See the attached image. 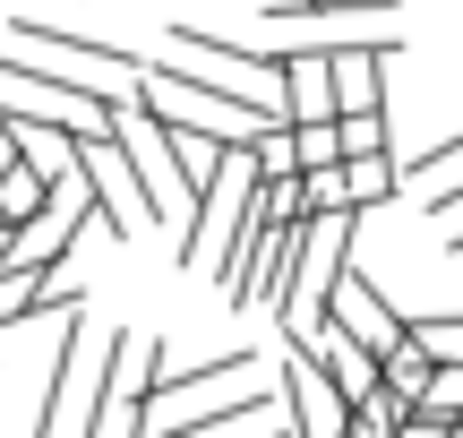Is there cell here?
Listing matches in <instances>:
<instances>
[{
    "label": "cell",
    "instance_id": "cell-11",
    "mask_svg": "<svg viewBox=\"0 0 463 438\" xmlns=\"http://www.w3.org/2000/svg\"><path fill=\"white\" fill-rule=\"evenodd\" d=\"M43 198H52V172H34L26 155H17V164L0 172V215L17 224V215H34V206H43Z\"/></svg>",
    "mask_w": 463,
    "mask_h": 438
},
{
    "label": "cell",
    "instance_id": "cell-7",
    "mask_svg": "<svg viewBox=\"0 0 463 438\" xmlns=\"http://www.w3.org/2000/svg\"><path fill=\"white\" fill-rule=\"evenodd\" d=\"M112 138H120V155H129V172H137V189H146V206H155V224H172L181 215V172H172V138H164V120L146 112V103H120L112 112Z\"/></svg>",
    "mask_w": 463,
    "mask_h": 438
},
{
    "label": "cell",
    "instance_id": "cell-12",
    "mask_svg": "<svg viewBox=\"0 0 463 438\" xmlns=\"http://www.w3.org/2000/svg\"><path fill=\"white\" fill-rule=\"evenodd\" d=\"M17 164V138H9V120H0V172H9Z\"/></svg>",
    "mask_w": 463,
    "mask_h": 438
},
{
    "label": "cell",
    "instance_id": "cell-9",
    "mask_svg": "<svg viewBox=\"0 0 463 438\" xmlns=\"http://www.w3.org/2000/svg\"><path fill=\"white\" fill-rule=\"evenodd\" d=\"M326 319H335V327H344V336H352V344H369V353H386V344H395V336H403V309H395V301H386V292H378V284H369V275H361V267H344V275H335V292H326Z\"/></svg>",
    "mask_w": 463,
    "mask_h": 438
},
{
    "label": "cell",
    "instance_id": "cell-5",
    "mask_svg": "<svg viewBox=\"0 0 463 438\" xmlns=\"http://www.w3.org/2000/svg\"><path fill=\"white\" fill-rule=\"evenodd\" d=\"M155 353H164L155 336H137V327H112L86 430H103V438H137V430H146V378H155Z\"/></svg>",
    "mask_w": 463,
    "mask_h": 438
},
{
    "label": "cell",
    "instance_id": "cell-10",
    "mask_svg": "<svg viewBox=\"0 0 463 438\" xmlns=\"http://www.w3.org/2000/svg\"><path fill=\"white\" fill-rule=\"evenodd\" d=\"M395 189H403V164H395V147H369V155H344V198L361 206H395Z\"/></svg>",
    "mask_w": 463,
    "mask_h": 438
},
{
    "label": "cell",
    "instance_id": "cell-8",
    "mask_svg": "<svg viewBox=\"0 0 463 438\" xmlns=\"http://www.w3.org/2000/svg\"><path fill=\"white\" fill-rule=\"evenodd\" d=\"M266 378H275L283 430H300V438H344V395H335L326 361H317L309 344H292V361H283V370H266Z\"/></svg>",
    "mask_w": 463,
    "mask_h": 438
},
{
    "label": "cell",
    "instance_id": "cell-1",
    "mask_svg": "<svg viewBox=\"0 0 463 438\" xmlns=\"http://www.w3.org/2000/svg\"><path fill=\"white\" fill-rule=\"evenodd\" d=\"M352 233H361V206H317V215H300V250H292V275H283V301H275L283 344H309L317 327H326V292H335V275L352 267Z\"/></svg>",
    "mask_w": 463,
    "mask_h": 438
},
{
    "label": "cell",
    "instance_id": "cell-3",
    "mask_svg": "<svg viewBox=\"0 0 463 438\" xmlns=\"http://www.w3.org/2000/svg\"><path fill=\"white\" fill-rule=\"evenodd\" d=\"M249 189H258V155H249V138H232V147H215V172L198 181V198H189V233H181V267L215 275V250L223 233L241 224Z\"/></svg>",
    "mask_w": 463,
    "mask_h": 438
},
{
    "label": "cell",
    "instance_id": "cell-6",
    "mask_svg": "<svg viewBox=\"0 0 463 438\" xmlns=\"http://www.w3.org/2000/svg\"><path fill=\"white\" fill-rule=\"evenodd\" d=\"M69 164H78V181H86V198H95V215H103L112 241L155 233V206H146V189H137V172H129V155H120L112 129H86L78 147H69Z\"/></svg>",
    "mask_w": 463,
    "mask_h": 438
},
{
    "label": "cell",
    "instance_id": "cell-4",
    "mask_svg": "<svg viewBox=\"0 0 463 438\" xmlns=\"http://www.w3.org/2000/svg\"><path fill=\"white\" fill-rule=\"evenodd\" d=\"M103 344H112V327L86 319V301L61 309V361H52V395L34 405V430H86V413H95V378H103L95 370Z\"/></svg>",
    "mask_w": 463,
    "mask_h": 438
},
{
    "label": "cell",
    "instance_id": "cell-2",
    "mask_svg": "<svg viewBox=\"0 0 463 438\" xmlns=\"http://www.w3.org/2000/svg\"><path fill=\"white\" fill-rule=\"evenodd\" d=\"M9 52H34V61L69 69V78H95L103 95L129 103L137 78H146V61H137L129 43H103V34H78V26H52V17H9Z\"/></svg>",
    "mask_w": 463,
    "mask_h": 438
}]
</instances>
